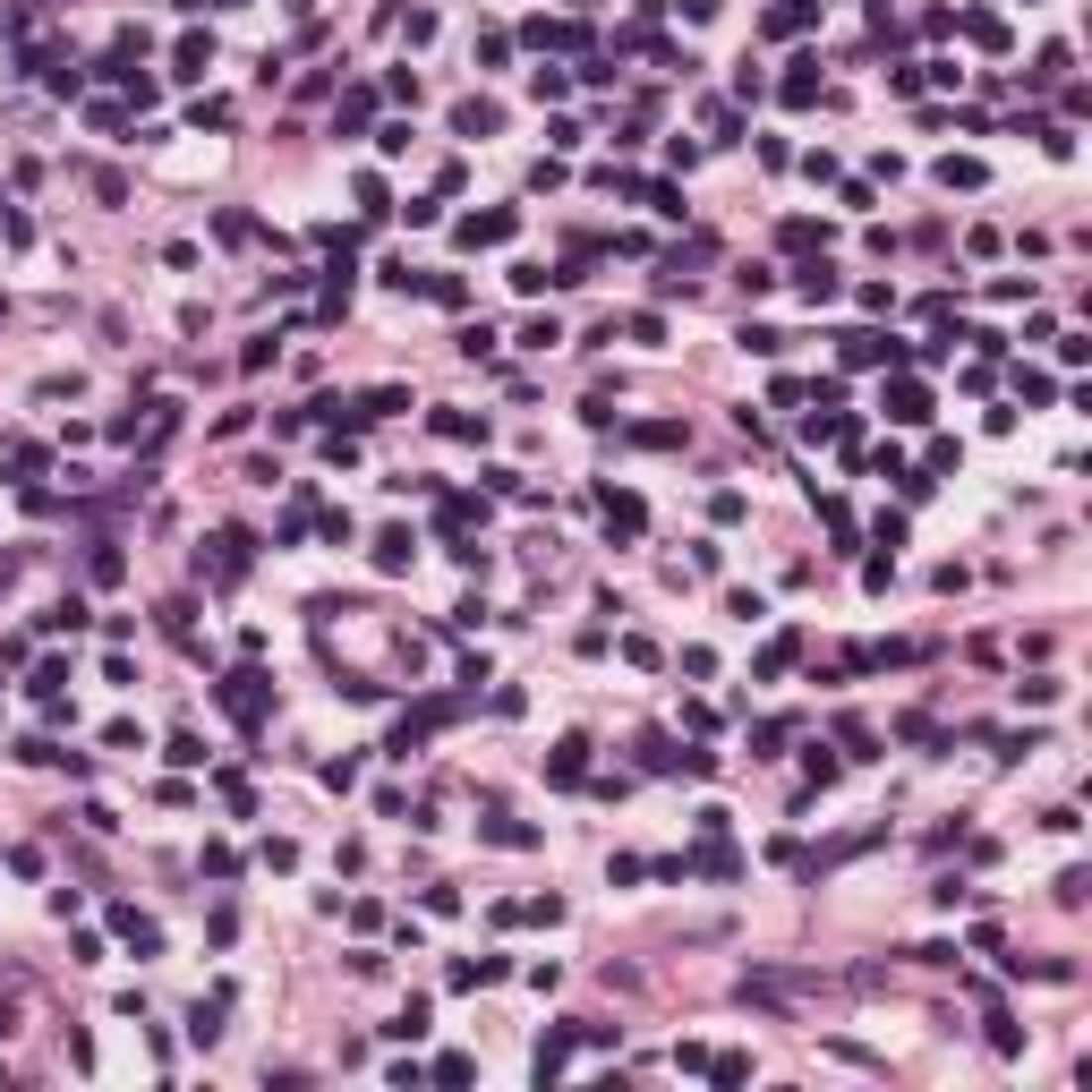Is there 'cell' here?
I'll return each mask as SVG.
<instances>
[{
	"mask_svg": "<svg viewBox=\"0 0 1092 1092\" xmlns=\"http://www.w3.org/2000/svg\"><path fill=\"white\" fill-rule=\"evenodd\" d=\"M888 419H897V427H921V419H930V393H921V385H897V393H888Z\"/></svg>",
	"mask_w": 1092,
	"mask_h": 1092,
	"instance_id": "cell-2",
	"label": "cell"
},
{
	"mask_svg": "<svg viewBox=\"0 0 1092 1092\" xmlns=\"http://www.w3.org/2000/svg\"><path fill=\"white\" fill-rule=\"evenodd\" d=\"M222 700H231V717H248V726H257V708H265V674H231V691H222Z\"/></svg>",
	"mask_w": 1092,
	"mask_h": 1092,
	"instance_id": "cell-1",
	"label": "cell"
},
{
	"mask_svg": "<svg viewBox=\"0 0 1092 1092\" xmlns=\"http://www.w3.org/2000/svg\"><path fill=\"white\" fill-rule=\"evenodd\" d=\"M376 563H385V572H402V563H410V530H385V538H376Z\"/></svg>",
	"mask_w": 1092,
	"mask_h": 1092,
	"instance_id": "cell-9",
	"label": "cell"
},
{
	"mask_svg": "<svg viewBox=\"0 0 1092 1092\" xmlns=\"http://www.w3.org/2000/svg\"><path fill=\"white\" fill-rule=\"evenodd\" d=\"M845 359H854V367H879V359H897V342H879V333H845Z\"/></svg>",
	"mask_w": 1092,
	"mask_h": 1092,
	"instance_id": "cell-6",
	"label": "cell"
},
{
	"mask_svg": "<svg viewBox=\"0 0 1092 1092\" xmlns=\"http://www.w3.org/2000/svg\"><path fill=\"white\" fill-rule=\"evenodd\" d=\"M563 1058H572V1032H546L538 1041V1075H563Z\"/></svg>",
	"mask_w": 1092,
	"mask_h": 1092,
	"instance_id": "cell-7",
	"label": "cell"
},
{
	"mask_svg": "<svg viewBox=\"0 0 1092 1092\" xmlns=\"http://www.w3.org/2000/svg\"><path fill=\"white\" fill-rule=\"evenodd\" d=\"M385 1032H393V1041H419V1032H427V1007L410 999V1007H402V1016H393V1025H385Z\"/></svg>",
	"mask_w": 1092,
	"mask_h": 1092,
	"instance_id": "cell-11",
	"label": "cell"
},
{
	"mask_svg": "<svg viewBox=\"0 0 1092 1092\" xmlns=\"http://www.w3.org/2000/svg\"><path fill=\"white\" fill-rule=\"evenodd\" d=\"M641 495H606V530H615V538H641Z\"/></svg>",
	"mask_w": 1092,
	"mask_h": 1092,
	"instance_id": "cell-4",
	"label": "cell"
},
{
	"mask_svg": "<svg viewBox=\"0 0 1092 1092\" xmlns=\"http://www.w3.org/2000/svg\"><path fill=\"white\" fill-rule=\"evenodd\" d=\"M188 1041H222V999H214V1007H196V1016H188Z\"/></svg>",
	"mask_w": 1092,
	"mask_h": 1092,
	"instance_id": "cell-13",
	"label": "cell"
},
{
	"mask_svg": "<svg viewBox=\"0 0 1092 1092\" xmlns=\"http://www.w3.org/2000/svg\"><path fill=\"white\" fill-rule=\"evenodd\" d=\"M367 111H376V94H367V86H359V94H350V103H342V111H333V129H359Z\"/></svg>",
	"mask_w": 1092,
	"mask_h": 1092,
	"instance_id": "cell-16",
	"label": "cell"
},
{
	"mask_svg": "<svg viewBox=\"0 0 1092 1092\" xmlns=\"http://www.w3.org/2000/svg\"><path fill=\"white\" fill-rule=\"evenodd\" d=\"M521 342L546 350V342H563V324H555V316H530V324H521Z\"/></svg>",
	"mask_w": 1092,
	"mask_h": 1092,
	"instance_id": "cell-15",
	"label": "cell"
},
{
	"mask_svg": "<svg viewBox=\"0 0 1092 1092\" xmlns=\"http://www.w3.org/2000/svg\"><path fill=\"white\" fill-rule=\"evenodd\" d=\"M461 239H470V248H504V239H513V214H470Z\"/></svg>",
	"mask_w": 1092,
	"mask_h": 1092,
	"instance_id": "cell-3",
	"label": "cell"
},
{
	"mask_svg": "<svg viewBox=\"0 0 1092 1092\" xmlns=\"http://www.w3.org/2000/svg\"><path fill=\"white\" fill-rule=\"evenodd\" d=\"M205 61H214V44H205V35H188V44H180V77H205Z\"/></svg>",
	"mask_w": 1092,
	"mask_h": 1092,
	"instance_id": "cell-12",
	"label": "cell"
},
{
	"mask_svg": "<svg viewBox=\"0 0 1092 1092\" xmlns=\"http://www.w3.org/2000/svg\"><path fill=\"white\" fill-rule=\"evenodd\" d=\"M580 760H589V743H580V734H563V743H555V760H546V777H555V786H572V777H580Z\"/></svg>",
	"mask_w": 1092,
	"mask_h": 1092,
	"instance_id": "cell-5",
	"label": "cell"
},
{
	"mask_svg": "<svg viewBox=\"0 0 1092 1092\" xmlns=\"http://www.w3.org/2000/svg\"><path fill=\"white\" fill-rule=\"evenodd\" d=\"M452 129H461V137H487V129H495V103H461V111H452Z\"/></svg>",
	"mask_w": 1092,
	"mask_h": 1092,
	"instance_id": "cell-8",
	"label": "cell"
},
{
	"mask_svg": "<svg viewBox=\"0 0 1092 1092\" xmlns=\"http://www.w3.org/2000/svg\"><path fill=\"white\" fill-rule=\"evenodd\" d=\"M939 180H947V188H982V163H956V154H947Z\"/></svg>",
	"mask_w": 1092,
	"mask_h": 1092,
	"instance_id": "cell-14",
	"label": "cell"
},
{
	"mask_svg": "<svg viewBox=\"0 0 1092 1092\" xmlns=\"http://www.w3.org/2000/svg\"><path fill=\"white\" fill-rule=\"evenodd\" d=\"M435 435H487V419H470V410H435Z\"/></svg>",
	"mask_w": 1092,
	"mask_h": 1092,
	"instance_id": "cell-10",
	"label": "cell"
}]
</instances>
